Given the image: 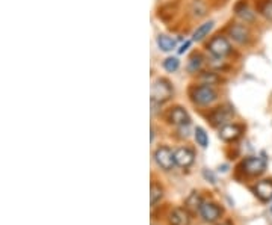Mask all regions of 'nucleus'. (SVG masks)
I'll list each match as a JSON object with an SVG mask.
<instances>
[{
    "label": "nucleus",
    "instance_id": "obj_6",
    "mask_svg": "<svg viewBox=\"0 0 272 225\" xmlns=\"http://www.w3.org/2000/svg\"><path fill=\"white\" fill-rule=\"evenodd\" d=\"M223 213H224V210L220 206H218V204H215V203H203V206L200 209V215H201V218L206 222H215V221H218V219L223 216Z\"/></svg>",
    "mask_w": 272,
    "mask_h": 225
},
{
    "label": "nucleus",
    "instance_id": "obj_11",
    "mask_svg": "<svg viewBox=\"0 0 272 225\" xmlns=\"http://www.w3.org/2000/svg\"><path fill=\"white\" fill-rule=\"evenodd\" d=\"M229 33L232 36L233 41H236L238 44H247L250 41V32L244 24H233L229 29Z\"/></svg>",
    "mask_w": 272,
    "mask_h": 225
},
{
    "label": "nucleus",
    "instance_id": "obj_7",
    "mask_svg": "<svg viewBox=\"0 0 272 225\" xmlns=\"http://www.w3.org/2000/svg\"><path fill=\"white\" fill-rule=\"evenodd\" d=\"M194 159H195V154L188 147H182V148H177L174 151L176 165H179L180 168H189L194 163Z\"/></svg>",
    "mask_w": 272,
    "mask_h": 225
},
{
    "label": "nucleus",
    "instance_id": "obj_4",
    "mask_svg": "<svg viewBox=\"0 0 272 225\" xmlns=\"http://www.w3.org/2000/svg\"><path fill=\"white\" fill-rule=\"evenodd\" d=\"M154 160H156V163L162 168V170H165V171L173 170V166L176 165L174 153L171 151L170 147H159V148L154 151Z\"/></svg>",
    "mask_w": 272,
    "mask_h": 225
},
{
    "label": "nucleus",
    "instance_id": "obj_14",
    "mask_svg": "<svg viewBox=\"0 0 272 225\" xmlns=\"http://www.w3.org/2000/svg\"><path fill=\"white\" fill-rule=\"evenodd\" d=\"M201 206H203V198H201V195H200L197 191H194V192L186 198L185 209H186L188 212L195 213V212H198V210L201 209Z\"/></svg>",
    "mask_w": 272,
    "mask_h": 225
},
{
    "label": "nucleus",
    "instance_id": "obj_8",
    "mask_svg": "<svg viewBox=\"0 0 272 225\" xmlns=\"http://www.w3.org/2000/svg\"><path fill=\"white\" fill-rule=\"evenodd\" d=\"M168 121L174 126H185V124H189L191 118L188 115V112L177 106V107H173L170 112H168Z\"/></svg>",
    "mask_w": 272,
    "mask_h": 225
},
{
    "label": "nucleus",
    "instance_id": "obj_24",
    "mask_svg": "<svg viewBox=\"0 0 272 225\" xmlns=\"http://www.w3.org/2000/svg\"><path fill=\"white\" fill-rule=\"evenodd\" d=\"M201 80L206 82L204 85H213L215 82H218V77H216L213 73H204V74L201 76Z\"/></svg>",
    "mask_w": 272,
    "mask_h": 225
},
{
    "label": "nucleus",
    "instance_id": "obj_18",
    "mask_svg": "<svg viewBox=\"0 0 272 225\" xmlns=\"http://www.w3.org/2000/svg\"><path fill=\"white\" fill-rule=\"evenodd\" d=\"M201 65H203V58L200 54H194L192 58L189 59V64H188V70L189 73H198L201 70Z\"/></svg>",
    "mask_w": 272,
    "mask_h": 225
},
{
    "label": "nucleus",
    "instance_id": "obj_23",
    "mask_svg": "<svg viewBox=\"0 0 272 225\" xmlns=\"http://www.w3.org/2000/svg\"><path fill=\"white\" fill-rule=\"evenodd\" d=\"M260 12H262V15H265L268 20H272V0H266V2L262 3Z\"/></svg>",
    "mask_w": 272,
    "mask_h": 225
},
{
    "label": "nucleus",
    "instance_id": "obj_5",
    "mask_svg": "<svg viewBox=\"0 0 272 225\" xmlns=\"http://www.w3.org/2000/svg\"><path fill=\"white\" fill-rule=\"evenodd\" d=\"M207 48H209V51L215 56V58H220V59L226 58V56L232 51L230 42H229L227 38H224V36H215V38L209 42Z\"/></svg>",
    "mask_w": 272,
    "mask_h": 225
},
{
    "label": "nucleus",
    "instance_id": "obj_15",
    "mask_svg": "<svg viewBox=\"0 0 272 225\" xmlns=\"http://www.w3.org/2000/svg\"><path fill=\"white\" fill-rule=\"evenodd\" d=\"M156 42H157V47L162 51H173L176 48V45H177L176 39H173V38H170L167 35H159Z\"/></svg>",
    "mask_w": 272,
    "mask_h": 225
},
{
    "label": "nucleus",
    "instance_id": "obj_1",
    "mask_svg": "<svg viewBox=\"0 0 272 225\" xmlns=\"http://www.w3.org/2000/svg\"><path fill=\"white\" fill-rule=\"evenodd\" d=\"M173 97V88L170 85L168 80L165 79H157L153 85H151V100L162 104L168 101Z\"/></svg>",
    "mask_w": 272,
    "mask_h": 225
},
{
    "label": "nucleus",
    "instance_id": "obj_22",
    "mask_svg": "<svg viewBox=\"0 0 272 225\" xmlns=\"http://www.w3.org/2000/svg\"><path fill=\"white\" fill-rule=\"evenodd\" d=\"M179 67H180V61L177 58H167L165 61H163V68H165L168 73L177 71Z\"/></svg>",
    "mask_w": 272,
    "mask_h": 225
},
{
    "label": "nucleus",
    "instance_id": "obj_19",
    "mask_svg": "<svg viewBox=\"0 0 272 225\" xmlns=\"http://www.w3.org/2000/svg\"><path fill=\"white\" fill-rule=\"evenodd\" d=\"M195 141H197V144L201 148H206L209 145V136H207V133H206L204 129H201V127H197L195 129Z\"/></svg>",
    "mask_w": 272,
    "mask_h": 225
},
{
    "label": "nucleus",
    "instance_id": "obj_10",
    "mask_svg": "<svg viewBox=\"0 0 272 225\" xmlns=\"http://www.w3.org/2000/svg\"><path fill=\"white\" fill-rule=\"evenodd\" d=\"M233 114H235V110H232V109L218 107L210 114V121L213 126H221V124H226L232 118Z\"/></svg>",
    "mask_w": 272,
    "mask_h": 225
},
{
    "label": "nucleus",
    "instance_id": "obj_2",
    "mask_svg": "<svg viewBox=\"0 0 272 225\" xmlns=\"http://www.w3.org/2000/svg\"><path fill=\"white\" fill-rule=\"evenodd\" d=\"M191 97L192 101L198 106H209L216 100V92L212 86L209 85H201V86H195L191 91Z\"/></svg>",
    "mask_w": 272,
    "mask_h": 225
},
{
    "label": "nucleus",
    "instance_id": "obj_16",
    "mask_svg": "<svg viewBox=\"0 0 272 225\" xmlns=\"http://www.w3.org/2000/svg\"><path fill=\"white\" fill-rule=\"evenodd\" d=\"M236 12H238V15H239L245 23H253V21H254V12H253L245 3H239V5L236 6Z\"/></svg>",
    "mask_w": 272,
    "mask_h": 225
},
{
    "label": "nucleus",
    "instance_id": "obj_26",
    "mask_svg": "<svg viewBox=\"0 0 272 225\" xmlns=\"http://www.w3.org/2000/svg\"><path fill=\"white\" fill-rule=\"evenodd\" d=\"M204 177H206V179H210V182H212V183H216V180H215L213 174H212L210 171H207V170L204 171Z\"/></svg>",
    "mask_w": 272,
    "mask_h": 225
},
{
    "label": "nucleus",
    "instance_id": "obj_9",
    "mask_svg": "<svg viewBox=\"0 0 272 225\" xmlns=\"http://www.w3.org/2000/svg\"><path fill=\"white\" fill-rule=\"evenodd\" d=\"M242 127L238 124H224L220 130V138L226 142H233L242 135Z\"/></svg>",
    "mask_w": 272,
    "mask_h": 225
},
{
    "label": "nucleus",
    "instance_id": "obj_17",
    "mask_svg": "<svg viewBox=\"0 0 272 225\" xmlns=\"http://www.w3.org/2000/svg\"><path fill=\"white\" fill-rule=\"evenodd\" d=\"M213 29V21H206L204 24H201L195 32H194V36H192V39L194 41H201V39H204L207 35H209V32Z\"/></svg>",
    "mask_w": 272,
    "mask_h": 225
},
{
    "label": "nucleus",
    "instance_id": "obj_27",
    "mask_svg": "<svg viewBox=\"0 0 272 225\" xmlns=\"http://www.w3.org/2000/svg\"><path fill=\"white\" fill-rule=\"evenodd\" d=\"M218 225H232L230 221H226V222H221V224H218Z\"/></svg>",
    "mask_w": 272,
    "mask_h": 225
},
{
    "label": "nucleus",
    "instance_id": "obj_3",
    "mask_svg": "<svg viewBox=\"0 0 272 225\" xmlns=\"http://www.w3.org/2000/svg\"><path fill=\"white\" fill-rule=\"evenodd\" d=\"M241 168H244L242 171L245 174H248L251 177H257V176L263 174L266 170V159L265 157H256V156L247 157L241 163Z\"/></svg>",
    "mask_w": 272,
    "mask_h": 225
},
{
    "label": "nucleus",
    "instance_id": "obj_21",
    "mask_svg": "<svg viewBox=\"0 0 272 225\" xmlns=\"http://www.w3.org/2000/svg\"><path fill=\"white\" fill-rule=\"evenodd\" d=\"M191 11H192V14L195 17H204L206 12H207V8H206V5L201 2V0H194Z\"/></svg>",
    "mask_w": 272,
    "mask_h": 225
},
{
    "label": "nucleus",
    "instance_id": "obj_12",
    "mask_svg": "<svg viewBox=\"0 0 272 225\" xmlns=\"http://www.w3.org/2000/svg\"><path fill=\"white\" fill-rule=\"evenodd\" d=\"M256 195L262 201H269L272 198V180H262L254 188Z\"/></svg>",
    "mask_w": 272,
    "mask_h": 225
},
{
    "label": "nucleus",
    "instance_id": "obj_13",
    "mask_svg": "<svg viewBox=\"0 0 272 225\" xmlns=\"http://www.w3.org/2000/svg\"><path fill=\"white\" fill-rule=\"evenodd\" d=\"M189 212L186 209H174L170 213V224L171 225H189Z\"/></svg>",
    "mask_w": 272,
    "mask_h": 225
},
{
    "label": "nucleus",
    "instance_id": "obj_25",
    "mask_svg": "<svg viewBox=\"0 0 272 225\" xmlns=\"http://www.w3.org/2000/svg\"><path fill=\"white\" fill-rule=\"evenodd\" d=\"M189 45H191V41H186V42H185V44L179 48V53H180V54H182V53H185V51L189 48Z\"/></svg>",
    "mask_w": 272,
    "mask_h": 225
},
{
    "label": "nucleus",
    "instance_id": "obj_20",
    "mask_svg": "<svg viewBox=\"0 0 272 225\" xmlns=\"http://www.w3.org/2000/svg\"><path fill=\"white\" fill-rule=\"evenodd\" d=\"M163 197V189L156 185V183H151V191H150V201H151V206H154L157 201H160V198Z\"/></svg>",
    "mask_w": 272,
    "mask_h": 225
}]
</instances>
